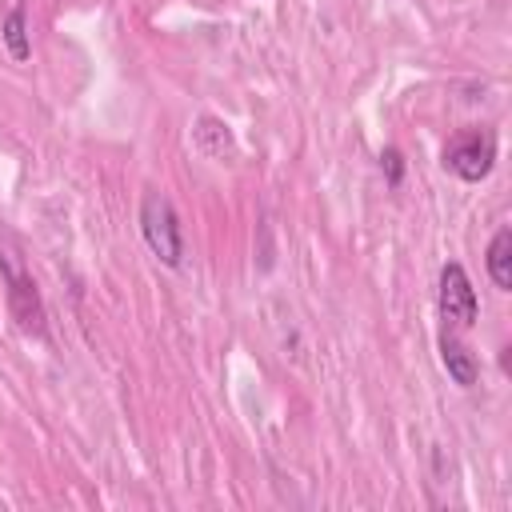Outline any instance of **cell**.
<instances>
[{
	"instance_id": "obj_9",
	"label": "cell",
	"mask_w": 512,
	"mask_h": 512,
	"mask_svg": "<svg viewBox=\"0 0 512 512\" xmlns=\"http://www.w3.org/2000/svg\"><path fill=\"white\" fill-rule=\"evenodd\" d=\"M380 172H384L388 188H400V180H404V156H400V148H384L380 152Z\"/></svg>"
},
{
	"instance_id": "obj_8",
	"label": "cell",
	"mask_w": 512,
	"mask_h": 512,
	"mask_svg": "<svg viewBox=\"0 0 512 512\" xmlns=\"http://www.w3.org/2000/svg\"><path fill=\"white\" fill-rule=\"evenodd\" d=\"M196 148L212 160H224L232 152V136H228V124H220L216 116H200L196 120Z\"/></svg>"
},
{
	"instance_id": "obj_6",
	"label": "cell",
	"mask_w": 512,
	"mask_h": 512,
	"mask_svg": "<svg viewBox=\"0 0 512 512\" xmlns=\"http://www.w3.org/2000/svg\"><path fill=\"white\" fill-rule=\"evenodd\" d=\"M0 40H4V48H8V56L16 60V64H24L28 56H32V40H28V12H24V4H12V12L4 16V24H0Z\"/></svg>"
},
{
	"instance_id": "obj_5",
	"label": "cell",
	"mask_w": 512,
	"mask_h": 512,
	"mask_svg": "<svg viewBox=\"0 0 512 512\" xmlns=\"http://www.w3.org/2000/svg\"><path fill=\"white\" fill-rule=\"evenodd\" d=\"M436 348H440V364H444V372H448L460 388H472V384H476V376H480L476 356H472L456 336H448V332L440 336V344H436Z\"/></svg>"
},
{
	"instance_id": "obj_2",
	"label": "cell",
	"mask_w": 512,
	"mask_h": 512,
	"mask_svg": "<svg viewBox=\"0 0 512 512\" xmlns=\"http://www.w3.org/2000/svg\"><path fill=\"white\" fill-rule=\"evenodd\" d=\"M0 272H4V284H8V312H12L16 328L28 332V336H44L48 332L44 300L36 292V280L24 272V260H20V252L8 236H0Z\"/></svg>"
},
{
	"instance_id": "obj_3",
	"label": "cell",
	"mask_w": 512,
	"mask_h": 512,
	"mask_svg": "<svg viewBox=\"0 0 512 512\" xmlns=\"http://www.w3.org/2000/svg\"><path fill=\"white\" fill-rule=\"evenodd\" d=\"M440 164H444L456 180L480 184V180L492 172V164H496V132H492V128H464V132H456V136L444 144Z\"/></svg>"
},
{
	"instance_id": "obj_1",
	"label": "cell",
	"mask_w": 512,
	"mask_h": 512,
	"mask_svg": "<svg viewBox=\"0 0 512 512\" xmlns=\"http://www.w3.org/2000/svg\"><path fill=\"white\" fill-rule=\"evenodd\" d=\"M140 236H144L148 252L164 268H180V260H184V232H180V216H176L172 200L160 188H148L144 200H140Z\"/></svg>"
},
{
	"instance_id": "obj_4",
	"label": "cell",
	"mask_w": 512,
	"mask_h": 512,
	"mask_svg": "<svg viewBox=\"0 0 512 512\" xmlns=\"http://www.w3.org/2000/svg\"><path fill=\"white\" fill-rule=\"evenodd\" d=\"M436 304H440L444 324L472 328V324L480 320V300H476V288H472L464 264L448 260V264L440 268V296H436Z\"/></svg>"
},
{
	"instance_id": "obj_7",
	"label": "cell",
	"mask_w": 512,
	"mask_h": 512,
	"mask_svg": "<svg viewBox=\"0 0 512 512\" xmlns=\"http://www.w3.org/2000/svg\"><path fill=\"white\" fill-rule=\"evenodd\" d=\"M488 276L496 288H512V228H500L488 244Z\"/></svg>"
}]
</instances>
